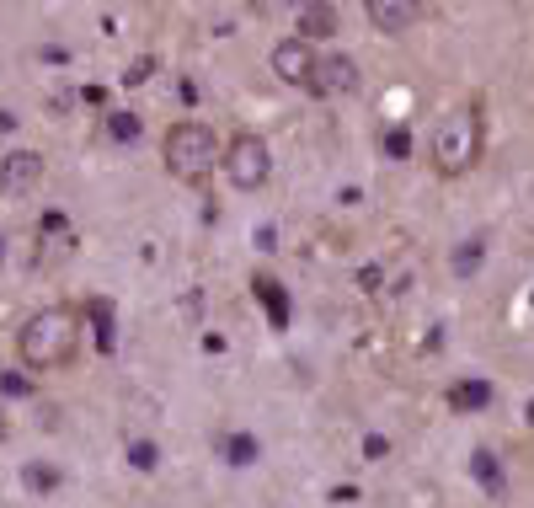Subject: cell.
<instances>
[{
    "label": "cell",
    "mask_w": 534,
    "mask_h": 508,
    "mask_svg": "<svg viewBox=\"0 0 534 508\" xmlns=\"http://www.w3.org/2000/svg\"><path fill=\"white\" fill-rule=\"evenodd\" d=\"M17 353H22L27 369H38V375L75 364V353H81V316L65 311V305L33 311V316L17 327Z\"/></svg>",
    "instance_id": "6da1fadb"
},
{
    "label": "cell",
    "mask_w": 534,
    "mask_h": 508,
    "mask_svg": "<svg viewBox=\"0 0 534 508\" xmlns=\"http://www.w3.org/2000/svg\"><path fill=\"white\" fill-rule=\"evenodd\" d=\"M481 140H486L481 107L476 102H470V107H449V113L438 118V129H433V166L444 177L470 172V166L481 161Z\"/></svg>",
    "instance_id": "7a4b0ae2"
},
{
    "label": "cell",
    "mask_w": 534,
    "mask_h": 508,
    "mask_svg": "<svg viewBox=\"0 0 534 508\" xmlns=\"http://www.w3.org/2000/svg\"><path fill=\"white\" fill-rule=\"evenodd\" d=\"M161 156H166V172H171V177L198 182V177H209L214 166H219V156H225V145L214 140V129H209V123L182 118V123H171V129H166Z\"/></svg>",
    "instance_id": "3957f363"
},
{
    "label": "cell",
    "mask_w": 534,
    "mask_h": 508,
    "mask_svg": "<svg viewBox=\"0 0 534 508\" xmlns=\"http://www.w3.org/2000/svg\"><path fill=\"white\" fill-rule=\"evenodd\" d=\"M219 166H225L230 188L241 193H257L267 177H273V150H267L262 134H235V140L225 145V156H219Z\"/></svg>",
    "instance_id": "277c9868"
},
{
    "label": "cell",
    "mask_w": 534,
    "mask_h": 508,
    "mask_svg": "<svg viewBox=\"0 0 534 508\" xmlns=\"http://www.w3.org/2000/svg\"><path fill=\"white\" fill-rule=\"evenodd\" d=\"M267 65H273V75H278L284 86H305V91H310V81H316V65H321V49L289 33V38L273 43V59H267Z\"/></svg>",
    "instance_id": "5b68a950"
},
{
    "label": "cell",
    "mask_w": 534,
    "mask_h": 508,
    "mask_svg": "<svg viewBox=\"0 0 534 508\" xmlns=\"http://www.w3.org/2000/svg\"><path fill=\"white\" fill-rule=\"evenodd\" d=\"M70 257H75V230H70V220L59 209H49L38 220V257L33 263L38 268H59V263H70Z\"/></svg>",
    "instance_id": "8992f818"
},
{
    "label": "cell",
    "mask_w": 534,
    "mask_h": 508,
    "mask_svg": "<svg viewBox=\"0 0 534 508\" xmlns=\"http://www.w3.org/2000/svg\"><path fill=\"white\" fill-rule=\"evenodd\" d=\"M358 86H364V75H358V59L353 54H321L316 81H310L316 97H353Z\"/></svg>",
    "instance_id": "52a82bcc"
},
{
    "label": "cell",
    "mask_w": 534,
    "mask_h": 508,
    "mask_svg": "<svg viewBox=\"0 0 534 508\" xmlns=\"http://www.w3.org/2000/svg\"><path fill=\"white\" fill-rule=\"evenodd\" d=\"M38 182H43V156L38 150H11V156H0V193L6 198L33 193Z\"/></svg>",
    "instance_id": "ba28073f"
},
{
    "label": "cell",
    "mask_w": 534,
    "mask_h": 508,
    "mask_svg": "<svg viewBox=\"0 0 534 508\" xmlns=\"http://www.w3.org/2000/svg\"><path fill=\"white\" fill-rule=\"evenodd\" d=\"M364 17L380 27V33L401 38V33H412V27L422 22V6H417V0H369Z\"/></svg>",
    "instance_id": "9c48e42d"
},
{
    "label": "cell",
    "mask_w": 534,
    "mask_h": 508,
    "mask_svg": "<svg viewBox=\"0 0 534 508\" xmlns=\"http://www.w3.org/2000/svg\"><path fill=\"white\" fill-rule=\"evenodd\" d=\"M251 300L267 311V321H273V332H284L289 327V316H294V300H289V289L273 279V273H257L251 279Z\"/></svg>",
    "instance_id": "30bf717a"
},
{
    "label": "cell",
    "mask_w": 534,
    "mask_h": 508,
    "mask_svg": "<svg viewBox=\"0 0 534 508\" xmlns=\"http://www.w3.org/2000/svg\"><path fill=\"white\" fill-rule=\"evenodd\" d=\"M214 455L225 460V466H235V471L257 466V460H262V439L246 434V428H219V434H214Z\"/></svg>",
    "instance_id": "8fae6325"
},
{
    "label": "cell",
    "mask_w": 534,
    "mask_h": 508,
    "mask_svg": "<svg viewBox=\"0 0 534 508\" xmlns=\"http://www.w3.org/2000/svg\"><path fill=\"white\" fill-rule=\"evenodd\" d=\"M337 6H326V0H310V6L294 11V38H305V43H321V38H332L337 33Z\"/></svg>",
    "instance_id": "7c38bea8"
},
{
    "label": "cell",
    "mask_w": 534,
    "mask_h": 508,
    "mask_svg": "<svg viewBox=\"0 0 534 508\" xmlns=\"http://www.w3.org/2000/svg\"><path fill=\"white\" fill-rule=\"evenodd\" d=\"M86 321H91V343H97L102 353H113L118 348V311H113V300L91 295L86 300Z\"/></svg>",
    "instance_id": "4fadbf2b"
},
{
    "label": "cell",
    "mask_w": 534,
    "mask_h": 508,
    "mask_svg": "<svg viewBox=\"0 0 534 508\" xmlns=\"http://www.w3.org/2000/svg\"><path fill=\"white\" fill-rule=\"evenodd\" d=\"M449 407L454 412H486V407H492V380H454V386H449Z\"/></svg>",
    "instance_id": "5bb4252c"
},
{
    "label": "cell",
    "mask_w": 534,
    "mask_h": 508,
    "mask_svg": "<svg viewBox=\"0 0 534 508\" xmlns=\"http://www.w3.org/2000/svg\"><path fill=\"white\" fill-rule=\"evenodd\" d=\"M470 482H476L481 492H492V498L508 487V471H502L497 450H476V455H470Z\"/></svg>",
    "instance_id": "9a60e30c"
},
{
    "label": "cell",
    "mask_w": 534,
    "mask_h": 508,
    "mask_svg": "<svg viewBox=\"0 0 534 508\" xmlns=\"http://www.w3.org/2000/svg\"><path fill=\"white\" fill-rule=\"evenodd\" d=\"M412 129L406 123H390V129L380 134V150H385V161H412Z\"/></svg>",
    "instance_id": "2e32d148"
},
{
    "label": "cell",
    "mask_w": 534,
    "mask_h": 508,
    "mask_svg": "<svg viewBox=\"0 0 534 508\" xmlns=\"http://www.w3.org/2000/svg\"><path fill=\"white\" fill-rule=\"evenodd\" d=\"M481 257H486V241H481V236L460 241V246H454V273H460V279H470V273L481 268Z\"/></svg>",
    "instance_id": "e0dca14e"
},
{
    "label": "cell",
    "mask_w": 534,
    "mask_h": 508,
    "mask_svg": "<svg viewBox=\"0 0 534 508\" xmlns=\"http://www.w3.org/2000/svg\"><path fill=\"white\" fill-rule=\"evenodd\" d=\"M107 134H113V140H139V134H145V118L139 113H107Z\"/></svg>",
    "instance_id": "ac0fdd59"
},
{
    "label": "cell",
    "mask_w": 534,
    "mask_h": 508,
    "mask_svg": "<svg viewBox=\"0 0 534 508\" xmlns=\"http://www.w3.org/2000/svg\"><path fill=\"white\" fill-rule=\"evenodd\" d=\"M123 455H129L134 471H155V466H161V450H155L150 439H129V450H123Z\"/></svg>",
    "instance_id": "d6986e66"
},
{
    "label": "cell",
    "mask_w": 534,
    "mask_h": 508,
    "mask_svg": "<svg viewBox=\"0 0 534 508\" xmlns=\"http://www.w3.org/2000/svg\"><path fill=\"white\" fill-rule=\"evenodd\" d=\"M0 396H38V380L17 375V369H0Z\"/></svg>",
    "instance_id": "ffe728a7"
},
{
    "label": "cell",
    "mask_w": 534,
    "mask_h": 508,
    "mask_svg": "<svg viewBox=\"0 0 534 508\" xmlns=\"http://www.w3.org/2000/svg\"><path fill=\"white\" fill-rule=\"evenodd\" d=\"M22 482L33 487V492H54V487H59V471H54V466H27Z\"/></svg>",
    "instance_id": "44dd1931"
},
{
    "label": "cell",
    "mask_w": 534,
    "mask_h": 508,
    "mask_svg": "<svg viewBox=\"0 0 534 508\" xmlns=\"http://www.w3.org/2000/svg\"><path fill=\"white\" fill-rule=\"evenodd\" d=\"M150 70H155V59H150V54H139L134 65L123 70V86H145V81H150Z\"/></svg>",
    "instance_id": "7402d4cb"
},
{
    "label": "cell",
    "mask_w": 534,
    "mask_h": 508,
    "mask_svg": "<svg viewBox=\"0 0 534 508\" xmlns=\"http://www.w3.org/2000/svg\"><path fill=\"white\" fill-rule=\"evenodd\" d=\"M364 460H374V466L390 460V439H385V434H369V439H364Z\"/></svg>",
    "instance_id": "603a6c76"
},
{
    "label": "cell",
    "mask_w": 534,
    "mask_h": 508,
    "mask_svg": "<svg viewBox=\"0 0 534 508\" xmlns=\"http://www.w3.org/2000/svg\"><path fill=\"white\" fill-rule=\"evenodd\" d=\"M0 263H6V236H0Z\"/></svg>",
    "instance_id": "cb8c5ba5"
}]
</instances>
